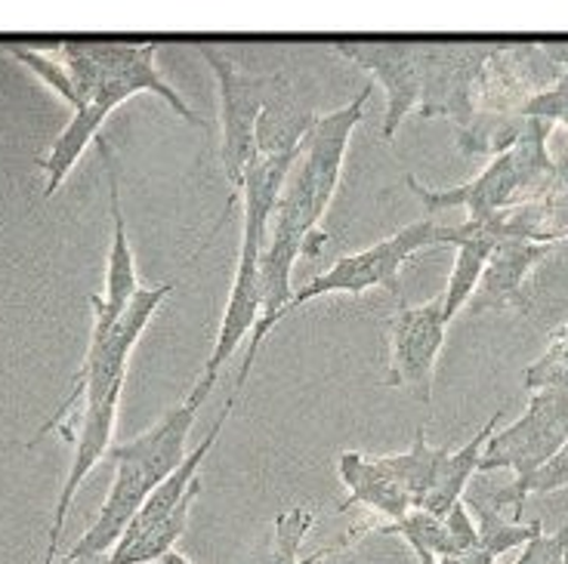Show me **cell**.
<instances>
[{
  "label": "cell",
  "mask_w": 568,
  "mask_h": 564,
  "mask_svg": "<svg viewBox=\"0 0 568 564\" xmlns=\"http://www.w3.org/2000/svg\"><path fill=\"white\" fill-rule=\"evenodd\" d=\"M213 392L211 382L199 380L195 389L189 392L183 404L155 423L140 438H130L124 444H112L109 463L114 465L112 484L102 503L97 522L87 527V534L71 546L62 558H102L121 543V536L128 534L130 522L136 519L142 503L155 491L161 481L171 472L180 469L189 451H185V438L189 429L195 425L201 404Z\"/></svg>",
  "instance_id": "obj_1"
},
{
  "label": "cell",
  "mask_w": 568,
  "mask_h": 564,
  "mask_svg": "<svg viewBox=\"0 0 568 564\" xmlns=\"http://www.w3.org/2000/svg\"><path fill=\"white\" fill-rule=\"evenodd\" d=\"M554 124L528 117L519 140L507 152H500L488 161V167L473 183L457 188H426L414 176H405L402 183L412 188L429 213L467 211V223H485L497 213L544 198L550 192L554 180V157L547 152Z\"/></svg>",
  "instance_id": "obj_2"
},
{
  "label": "cell",
  "mask_w": 568,
  "mask_h": 564,
  "mask_svg": "<svg viewBox=\"0 0 568 564\" xmlns=\"http://www.w3.org/2000/svg\"><path fill=\"white\" fill-rule=\"evenodd\" d=\"M59 57L69 65L71 78L78 84L81 105L97 102L105 112H114L121 102L136 93H155L176 117H183L192 127H207L201 114L173 90L158 71V43H90L65 41L59 47ZM78 105V109H81Z\"/></svg>",
  "instance_id": "obj_3"
},
{
  "label": "cell",
  "mask_w": 568,
  "mask_h": 564,
  "mask_svg": "<svg viewBox=\"0 0 568 564\" xmlns=\"http://www.w3.org/2000/svg\"><path fill=\"white\" fill-rule=\"evenodd\" d=\"M371 93H374V84H365L353 102H346L343 109H334L331 114L315 117L313 130L303 140L297 167L284 185V192L303 204L310 228L318 238H327L322 219H325L334 192H337V183H341L343 161H346L353 130L365 121V105H368Z\"/></svg>",
  "instance_id": "obj_4"
},
{
  "label": "cell",
  "mask_w": 568,
  "mask_h": 564,
  "mask_svg": "<svg viewBox=\"0 0 568 564\" xmlns=\"http://www.w3.org/2000/svg\"><path fill=\"white\" fill-rule=\"evenodd\" d=\"M442 232H445V226H439L436 219H420V223L398 228L389 238L362 250V254L343 256L327 271L315 275L313 281L300 287L294 294V302H291V311L303 309L306 302L327 297V294L362 297L371 287H386L402 302L398 268L405 266L414 254H420L424 247H442Z\"/></svg>",
  "instance_id": "obj_5"
},
{
  "label": "cell",
  "mask_w": 568,
  "mask_h": 564,
  "mask_svg": "<svg viewBox=\"0 0 568 564\" xmlns=\"http://www.w3.org/2000/svg\"><path fill=\"white\" fill-rule=\"evenodd\" d=\"M199 53L211 65L220 86V164L226 183L242 192L244 176L256 161V121L263 114L275 74H244L223 50L201 43Z\"/></svg>",
  "instance_id": "obj_6"
},
{
  "label": "cell",
  "mask_w": 568,
  "mask_h": 564,
  "mask_svg": "<svg viewBox=\"0 0 568 564\" xmlns=\"http://www.w3.org/2000/svg\"><path fill=\"white\" fill-rule=\"evenodd\" d=\"M568 71V43H495L476 81V112L519 117Z\"/></svg>",
  "instance_id": "obj_7"
},
{
  "label": "cell",
  "mask_w": 568,
  "mask_h": 564,
  "mask_svg": "<svg viewBox=\"0 0 568 564\" xmlns=\"http://www.w3.org/2000/svg\"><path fill=\"white\" fill-rule=\"evenodd\" d=\"M568 444V392L538 389L526 413L513 425L495 429L483 451L479 472H513V481H528L547 460Z\"/></svg>",
  "instance_id": "obj_8"
},
{
  "label": "cell",
  "mask_w": 568,
  "mask_h": 564,
  "mask_svg": "<svg viewBox=\"0 0 568 564\" xmlns=\"http://www.w3.org/2000/svg\"><path fill=\"white\" fill-rule=\"evenodd\" d=\"M495 43L420 41V117H448L467 130L476 121V81Z\"/></svg>",
  "instance_id": "obj_9"
},
{
  "label": "cell",
  "mask_w": 568,
  "mask_h": 564,
  "mask_svg": "<svg viewBox=\"0 0 568 564\" xmlns=\"http://www.w3.org/2000/svg\"><path fill=\"white\" fill-rule=\"evenodd\" d=\"M448 318L442 311V299L408 306L398 302L396 315L389 318V367L384 386L402 389L417 404H433V373L445 346Z\"/></svg>",
  "instance_id": "obj_10"
},
{
  "label": "cell",
  "mask_w": 568,
  "mask_h": 564,
  "mask_svg": "<svg viewBox=\"0 0 568 564\" xmlns=\"http://www.w3.org/2000/svg\"><path fill=\"white\" fill-rule=\"evenodd\" d=\"M334 50L368 69L386 93L384 142L396 140L402 121L420 102V41H337Z\"/></svg>",
  "instance_id": "obj_11"
},
{
  "label": "cell",
  "mask_w": 568,
  "mask_h": 564,
  "mask_svg": "<svg viewBox=\"0 0 568 564\" xmlns=\"http://www.w3.org/2000/svg\"><path fill=\"white\" fill-rule=\"evenodd\" d=\"M266 228L244 223L242 226V254H239V268H235V281L229 290L226 311L220 321V334L213 342V352L204 365V373L199 380L216 386L223 367L229 365V358L235 355V349L242 346L244 337L254 334L256 321L263 315V284H260V256L266 247Z\"/></svg>",
  "instance_id": "obj_12"
},
{
  "label": "cell",
  "mask_w": 568,
  "mask_h": 564,
  "mask_svg": "<svg viewBox=\"0 0 568 564\" xmlns=\"http://www.w3.org/2000/svg\"><path fill=\"white\" fill-rule=\"evenodd\" d=\"M121 392L124 386L112 389L109 396L102 398L100 404L81 410V425L74 432V453H71L69 475L62 481V491H59L57 509H53V524H50V540H47V555H43V564H57L59 562V540H62V527H65V519H69V509L74 503V496L81 491L84 479L97 469L100 460L109 457L112 451V435L114 423H118V408H121Z\"/></svg>",
  "instance_id": "obj_13"
},
{
  "label": "cell",
  "mask_w": 568,
  "mask_h": 564,
  "mask_svg": "<svg viewBox=\"0 0 568 564\" xmlns=\"http://www.w3.org/2000/svg\"><path fill=\"white\" fill-rule=\"evenodd\" d=\"M97 148L102 155V167H105V180H109V198H112V247H109V266H105V287L100 297H93V327L90 334H105L109 327L124 315L136 290H140V278H136V256L130 247L128 238V219L121 211V176H118V161L109 140L97 136Z\"/></svg>",
  "instance_id": "obj_14"
},
{
  "label": "cell",
  "mask_w": 568,
  "mask_h": 564,
  "mask_svg": "<svg viewBox=\"0 0 568 564\" xmlns=\"http://www.w3.org/2000/svg\"><path fill=\"white\" fill-rule=\"evenodd\" d=\"M554 254L550 244H531V240H497L495 250L488 256L483 271V281L476 287V294L469 299V311L483 315V311L500 309H523L526 311V278L528 271L540 266L547 256Z\"/></svg>",
  "instance_id": "obj_15"
},
{
  "label": "cell",
  "mask_w": 568,
  "mask_h": 564,
  "mask_svg": "<svg viewBox=\"0 0 568 564\" xmlns=\"http://www.w3.org/2000/svg\"><path fill=\"white\" fill-rule=\"evenodd\" d=\"M337 475L346 484V503L337 512H349L355 506L371 509L386 524L405 519L414 509L408 491L398 484L377 457H365L358 451H343L337 460Z\"/></svg>",
  "instance_id": "obj_16"
},
{
  "label": "cell",
  "mask_w": 568,
  "mask_h": 564,
  "mask_svg": "<svg viewBox=\"0 0 568 564\" xmlns=\"http://www.w3.org/2000/svg\"><path fill=\"white\" fill-rule=\"evenodd\" d=\"M318 114L297 100L294 86L284 74L272 78V90L256 121V157L291 155L303 148L306 133L313 130Z\"/></svg>",
  "instance_id": "obj_17"
},
{
  "label": "cell",
  "mask_w": 568,
  "mask_h": 564,
  "mask_svg": "<svg viewBox=\"0 0 568 564\" xmlns=\"http://www.w3.org/2000/svg\"><path fill=\"white\" fill-rule=\"evenodd\" d=\"M442 244H452L457 247L455 268H452V278L445 284V294H442V311L452 325L457 311L469 306V299L476 294V287L483 281L485 263L495 250L497 240L476 223H460V226H445L442 232Z\"/></svg>",
  "instance_id": "obj_18"
},
{
  "label": "cell",
  "mask_w": 568,
  "mask_h": 564,
  "mask_svg": "<svg viewBox=\"0 0 568 564\" xmlns=\"http://www.w3.org/2000/svg\"><path fill=\"white\" fill-rule=\"evenodd\" d=\"M497 425H500V410H495V413H491V417L476 429V435L469 438L464 448H457V451H452L448 457H445L439 475H436L433 488H429V494H426L424 503H420L424 512L445 519V515H448V512L464 500L469 481L479 475V463H483L485 444H488V438L495 435Z\"/></svg>",
  "instance_id": "obj_19"
},
{
  "label": "cell",
  "mask_w": 568,
  "mask_h": 564,
  "mask_svg": "<svg viewBox=\"0 0 568 564\" xmlns=\"http://www.w3.org/2000/svg\"><path fill=\"white\" fill-rule=\"evenodd\" d=\"M112 112H105L97 102H84L81 109H74L69 117V124L62 127V133L57 136V142L50 145V152L38 161V167L43 170L47 176V185H43V198H53L62 183L69 180V173L78 167V161L84 157L87 145L97 142L100 136V127L105 124V117Z\"/></svg>",
  "instance_id": "obj_20"
},
{
  "label": "cell",
  "mask_w": 568,
  "mask_h": 564,
  "mask_svg": "<svg viewBox=\"0 0 568 564\" xmlns=\"http://www.w3.org/2000/svg\"><path fill=\"white\" fill-rule=\"evenodd\" d=\"M464 503H467L469 515H473V522H476V531H479V546H483V552H488L495 562L504 552L523 550V546H528L535 536L544 534V524L540 522H513L504 509L491 506V503H485L479 496L464 494Z\"/></svg>",
  "instance_id": "obj_21"
},
{
  "label": "cell",
  "mask_w": 568,
  "mask_h": 564,
  "mask_svg": "<svg viewBox=\"0 0 568 564\" xmlns=\"http://www.w3.org/2000/svg\"><path fill=\"white\" fill-rule=\"evenodd\" d=\"M448 453H452V448H429L426 444L424 425H420L417 435H414L412 451L389 453V457H377V460L408 491V496L414 500V509H420V503L429 494V488H433V481L439 475V469Z\"/></svg>",
  "instance_id": "obj_22"
},
{
  "label": "cell",
  "mask_w": 568,
  "mask_h": 564,
  "mask_svg": "<svg viewBox=\"0 0 568 564\" xmlns=\"http://www.w3.org/2000/svg\"><path fill=\"white\" fill-rule=\"evenodd\" d=\"M381 534L402 536L414 555H433V558H455V543L448 534V524L439 515H429L424 509H412L405 519H398L393 524H384Z\"/></svg>",
  "instance_id": "obj_23"
},
{
  "label": "cell",
  "mask_w": 568,
  "mask_h": 564,
  "mask_svg": "<svg viewBox=\"0 0 568 564\" xmlns=\"http://www.w3.org/2000/svg\"><path fill=\"white\" fill-rule=\"evenodd\" d=\"M526 389L538 392V389H562L568 392V318L556 327L547 349L540 352L538 361H531L523 373Z\"/></svg>",
  "instance_id": "obj_24"
},
{
  "label": "cell",
  "mask_w": 568,
  "mask_h": 564,
  "mask_svg": "<svg viewBox=\"0 0 568 564\" xmlns=\"http://www.w3.org/2000/svg\"><path fill=\"white\" fill-rule=\"evenodd\" d=\"M7 50H10V57H13L19 65H26V69L34 74V78H41L43 84L50 86V90L57 93L59 100L69 105L71 112H74V109L81 105V96H78V84H74V78H71L69 65H65L62 59H53L50 53H43V50L19 47V43H10Z\"/></svg>",
  "instance_id": "obj_25"
},
{
  "label": "cell",
  "mask_w": 568,
  "mask_h": 564,
  "mask_svg": "<svg viewBox=\"0 0 568 564\" xmlns=\"http://www.w3.org/2000/svg\"><path fill=\"white\" fill-rule=\"evenodd\" d=\"M315 524V509L291 506L275 519V543L266 564H303L300 550Z\"/></svg>",
  "instance_id": "obj_26"
},
{
  "label": "cell",
  "mask_w": 568,
  "mask_h": 564,
  "mask_svg": "<svg viewBox=\"0 0 568 564\" xmlns=\"http://www.w3.org/2000/svg\"><path fill=\"white\" fill-rule=\"evenodd\" d=\"M519 117H535V121H547V124H562L568 130V71L550 90H544L540 96L528 100L523 105Z\"/></svg>",
  "instance_id": "obj_27"
},
{
  "label": "cell",
  "mask_w": 568,
  "mask_h": 564,
  "mask_svg": "<svg viewBox=\"0 0 568 564\" xmlns=\"http://www.w3.org/2000/svg\"><path fill=\"white\" fill-rule=\"evenodd\" d=\"M568 550V527L556 531L554 536L540 534L528 546L519 550V558L513 564H562V555Z\"/></svg>",
  "instance_id": "obj_28"
},
{
  "label": "cell",
  "mask_w": 568,
  "mask_h": 564,
  "mask_svg": "<svg viewBox=\"0 0 568 564\" xmlns=\"http://www.w3.org/2000/svg\"><path fill=\"white\" fill-rule=\"evenodd\" d=\"M568 188V148L559 157H554V180H550V192H566Z\"/></svg>",
  "instance_id": "obj_29"
},
{
  "label": "cell",
  "mask_w": 568,
  "mask_h": 564,
  "mask_svg": "<svg viewBox=\"0 0 568 564\" xmlns=\"http://www.w3.org/2000/svg\"><path fill=\"white\" fill-rule=\"evenodd\" d=\"M161 564H192L185 555H180V552H168L164 558H161Z\"/></svg>",
  "instance_id": "obj_30"
},
{
  "label": "cell",
  "mask_w": 568,
  "mask_h": 564,
  "mask_svg": "<svg viewBox=\"0 0 568 564\" xmlns=\"http://www.w3.org/2000/svg\"><path fill=\"white\" fill-rule=\"evenodd\" d=\"M562 564H568V550H566V555H562Z\"/></svg>",
  "instance_id": "obj_31"
}]
</instances>
